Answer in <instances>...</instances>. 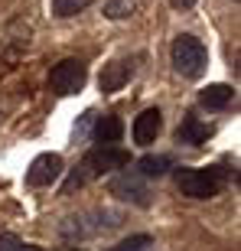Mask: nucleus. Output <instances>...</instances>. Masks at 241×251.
I'll use <instances>...</instances> for the list:
<instances>
[{"label": "nucleus", "mask_w": 241, "mask_h": 251, "mask_svg": "<svg viewBox=\"0 0 241 251\" xmlns=\"http://www.w3.org/2000/svg\"><path fill=\"white\" fill-rule=\"evenodd\" d=\"M169 59H173V69H176L183 78H199V75L205 72V65H209L205 43H202V39H195V36H189V33H183V36L173 39Z\"/></svg>", "instance_id": "3"}, {"label": "nucleus", "mask_w": 241, "mask_h": 251, "mask_svg": "<svg viewBox=\"0 0 241 251\" xmlns=\"http://www.w3.org/2000/svg\"><path fill=\"white\" fill-rule=\"evenodd\" d=\"M20 251H46V248H36V245H23Z\"/></svg>", "instance_id": "18"}, {"label": "nucleus", "mask_w": 241, "mask_h": 251, "mask_svg": "<svg viewBox=\"0 0 241 251\" xmlns=\"http://www.w3.org/2000/svg\"><path fill=\"white\" fill-rule=\"evenodd\" d=\"M85 82H88V69H85L82 59H62L49 72V88H52V95H62V98L78 95Z\"/></svg>", "instance_id": "4"}, {"label": "nucleus", "mask_w": 241, "mask_h": 251, "mask_svg": "<svg viewBox=\"0 0 241 251\" xmlns=\"http://www.w3.org/2000/svg\"><path fill=\"white\" fill-rule=\"evenodd\" d=\"M235 3H238V0H235Z\"/></svg>", "instance_id": "19"}, {"label": "nucleus", "mask_w": 241, "mask_h": 251, "mask_svg": "<svg viewBox=\"0 0 241 251\" xmlns=\"http://www.w3.org/2000/svg\"><path fill=\"white\" fill-rule=\"evenodd\" d=\"M176 186L189 199H212L225 186V170H218V167H183V170H176Z\"/></svg>", "instance_id": "2"}, {"label": "nucleus", "mask_w": 241, "mask_h": 251, "mask_svg": "<svg viewBox=\"0 0 241 251\" xmlns=\"http://www.w3.org/2000/svg\"><path fill=\"white\" fill-rule=\"evenodd\" d=\"M150 245H153L150 235H130V238L118 242L114 248H108V251H150Z\"/></svg>", "instance_id": "13"}, {"label": "nucleus", "mask_w": 241, "mask_h": 251, "mask_svg": "<svg viewBox=\"0 0 241 251\" xmlns=\"http://www.w3.org/2000/svg\"><path fill=\"white\" fill-rule=\"evenodd\" d=\"M20 248H23L20 235H13V232H3V235H0V251H20Z\"/></svg>", "instance_id": "16"}, {"label": "nucleus", "mask_w": 241, "mask_h": 251, "mask_svg": "<svg viewBox=\"0 0 241 251\" xmlns=\"http://www.w3.org/2000/svg\"><path fill=\"white\" fill-rule=\"evenodd\" d=\"M134 13V0H108L104 3V17H111V20H124Z\"/></svg>", "instance_id": "15"}, {"label": "nucleus", "mask_w": 241, "mask_h": 251, "mask_svg": "<svg viewBox=\"0 0 241 251\" xmlns=\"http://www.w3.org/2000/svg\"><path fill=\"white\" fill-rule=\"evenodd\" d=\"M108 189H111V196H118L120 202L150 205V189H147V183H144V176H140V173H130V170H124V173L111 176Z\"/></svg>", "instance_id": "5"}, {"label": "nucleus", "mask_w": 241, "mask_h": 251, "mask_svg": "<svg viewBox=\"0 0 241 251\" xmlns=\"http://www.w3.org/2000/svg\"><path fill=\"white\" fill-rule=\"evenodd\" d=\"M62 157L59 153H39L26 170V186H52L59 176H62Z\"/></svg>", "instance_id": "6"}, {"label": "nucleus", "mask_w": 241, "mask_h": 251, "mask_svg": "<svg viewBox=\"0 0 241 251\" xmlns=\"http://www.w3.org/2000/svg\"><path fill=\"white\" fill-rule=\"evenodd\" d=\"M92 0H52V13L56 17H75V13H82Z\"/></svg>", "instance_id": "14"}, {"label": "nucleus", "mask_w": 241, "mask_h": 251, "mask_svg": "<svg viewBox=\"0 0 241 251\" xmlns=\"http://www.w3.org/2000/svg\"><path fill=\"white\" fill-rule=\"evenodd\" d=\"M160 130H163V114H160V108H147V111H140L137 118H134V140H137L140 147L153 144Z\"/></svg>", "instance_id": "8"}, {"label": "nucleus", "mask_w": 241, "mask_h": 251, "mask_svg": "<svg viewBox=\"0 0 241 251\" xmlns=\"http://www.w3.org/2000/svg\"><path fill=\"white\" fill-rule=\"evenodd\" d=\"M235 98V88L232 85H205L202 92H199V101H202V108H212V111H218V108H228Z\"/></svg>", "instance_id": "11"}, {"label": "nucleus", "mask_w": 241, "mask_h": 251, "mask_svg": "<svg viewBox=\"0 0 241 251\" xmlns=\"http://www.w3.org/2000/svg\"><path fill=\"white\" fill-rule=\"evenodd\" d=\"M167 170H173V160L169 157H163V153H147V157H140L137 160V173L140 176H163Z\"/></svg>", "instance_id": "12"}, {"label": "nucleus", "mask_w": 241, "mask_h": 251, "mask_svg": "<svg viewBox=\"0 0 241 251\" xmlns=\"http://www.w3.org/2000/svg\"><path fill=\"white\" fill-rule=\"evenodd\" d=\"M176 10H189V7H195V0H169Z\"/></svg>", "instance_id": "17"}, {"label": "nucleus", "mask_w": 241, "mask_h": 251, "mask_svg": "<svg viewBox=\"0 0 241 251\" xmlns=\"http://www.w3.org/2000/svg\"><path fill=\"white\" fill-rule=\"evenodd\" d=\"M130 163V153L120 147H95L85 153L82 167H78V173H75L72 179H69V186H65V193H72L75 186H85L88 179H98L104 176V173H111V170H120Z\"/></svg>", "instance_id": "1"}, {"label": "nucleus", "mask_w": 241, "mask_h": 251, "mask_svg": "<svg viewBox=\"0 0 241 251\" xmlns=\"http://www.w3.org/2000/svg\"><path fill=\"white\" fill-rule=\"evenodd\" d=\"M92 137L101 144V147H111L124 137V121L118 114H104V118H95V127H92Z\"/></svg>", "instance_id": "9"}, {"label": "nucleus", "mask_w": 241, "mask_h": 251, "mask_svg": "<svg viewBox=\"0 0 241 251\" xmlns=\"http://www.w3.org/2000/svg\"><path fill=\"white\" fill-rule=\"evenodd\" d=\"M212 137V127L205 121H199L195 114H186L183 124L176 127V140L179 144H193V147H199V144H205V140Z\"/></svg>", "instance_id": "10"}, {"label": "nucleus", "mask_w": 241, "mask_h": 251, "mask_svg": "<svg viewBox=\"0 0 241 251\" xmlns=\"http://www.w3.org/2000/svg\"><path fill=\"white\" fill-rule=\"evenodd\" d=\"M130 75H134V62H130V59H114V62H108L101 69L98 85H101L104 95H111V92H120V88L130 82Z\"/></svg>", "instance_id": "7"}]
</instances>
